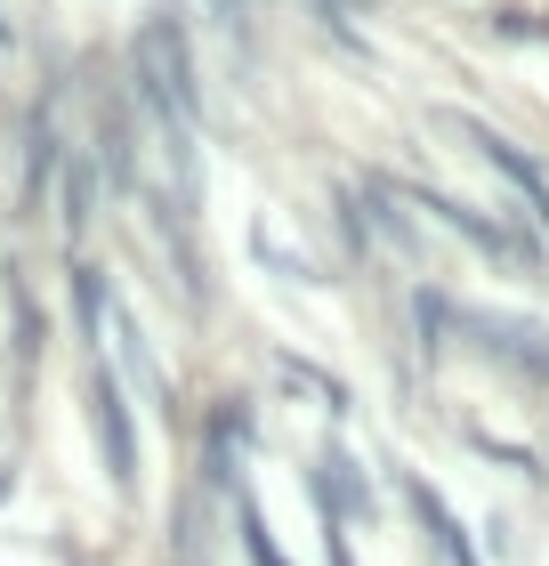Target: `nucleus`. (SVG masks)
<instances>
[{
    "label": "nucleus",
    "mask_w": 549,
    "mask_h": 566,
    "mask_svg": "<svg viewBox=\"0 0 549 566\" xmlns=\"http://www.w3.org/2000/svg\"><path fill=\"white\" fill-rule=\"evenodd\" d=\"M0 57H9V24H0Z\"/></svg>",
    "instance_id": "9d476101"
},
{
    "label": "nucleus",
    "mask_w": 549,
    "mask_h": 566,
    "mask_svg": "<svg viewBox=\"0 0 549 566\" xmlns=\"http://www.w3.org/2000/svg\"><path fill=\"white\" fill-rule=\"evenodd\" d=\"M89 429H97V453H106L114 494H138V429H129V397H122L114 365L89 373Z\"/></svg>",
    "instance_id": "f257e3e1"
},
{
    "label": "nucleus",
    "mask_w": 549,
    "mask_h": 566,
    "mask_svg": "<svg viewBox=\"0 0 549 566\" xmlns=\"http://www.w3.org/2000/svg\"><path fill=\"white\" fill-rule=\"evenodd\" d=\"M453 324H461V332H477V348H485V356H502V365L549 380V332H541V324H526V316H485V307H461Z\"/></svg>",
    "instance_id": "7ed1b4c3"
},
{
    "label": "nucleus",
    "mask_w": 549,
    "mask_h": 566,
    "mask_svg": "<svg viewBox=\"0 0 549 566\" xmlns=\"http://www.w3.org/2000/svg\"><path fill=\"white\" fill-rule=\"evenodd\" d=\"M412 202H421V211H436L444 227H453V235H468V243H477L485 251V260H526L534 268V243L526 235H509V227H493V219H477V211H468V202H453V195H429V187H412Z\"/></svg>",
    "instance_id": "20e7f679"
},
{
    "label": "nucleus",
    "mask_w": 549,
    "mask_h": 566,
    "mask_svg": "<svg viewBox=\"0 0 549 566\" xmlns=\"http://www.w3.org/2000/svg\"><path fill=\"white\" fill-rule=\"evenodd\" d=\"M404 502H412V518L429 526V543L444 551V566H485V558H477V543L461 534V518L444 510V494H436L429 478H412V470H404Z\"/></svg>",
    "instance_id": "39448f33"
},
{
    "label": "nucleus",
    "mask_w": 549,
    "mask_h": 566,
    "mask_svg": "<svg viewBox=\"0 0 549 566\" xmlns=\"http://www.w3.org/2000/svg\"><path fill=\"white\" fill-rule=\"evenodd\" d=\"M307 485H316V502H324V518H331V526H348V518H372V485H363V470H356L348 453H324Z\"/></svg>",
    "instance_id": "423d86ee"
},
{
    "label": "nucleus",
    "mask_w": 549,
    "mask_h": 566,
    "mask_svg": "<svg viewBox=\"0 0 549 566\" xmlns=\"http://www.w3.org/2000/svg\"><path fill=\"white\" fill-rule=\"evenodd\" d=\"M97 163H106V178L122 195H138V138H129V106H122V97L97 106Z\"/></svg>",
    "instance_id": "0eeeda50"
},
{
    "label": "nucleus",
    "mask_w": 549,
    "mask_h": 566,
    "mask_svg": "<svg viewBox=\"0 0 549 566\" xmlns=\"http://www.w3.org/2000/svg\"><path fill=\"white\" fill-rule=\"evenodd\" d=\"M49 178H57V130H49V122H33V163H24V211H41Z\"/></svg>",
    "instance_id": "6e6552de"
},
{
    "label": "nucleus",
    "mask_w": 549,
    "mask_h": 566,
    "mask_svg": "<svg viewBox=\"0 0 549 566\" xmlns=\"http://www.w3.org/2000/svg\"><path fill=\"white\" fill-rule=\"evenodd\" d=\"M436 122H444V130H461V138L477 146V154H485L493 170L509 178L517 195H526V211H534V227H549V178H541V163H534V154H517V146H509L502 130H485L477 114H436Z\"/></svg>",
    "instance_id": "f03ea898"
},
{
    "label": "nucleus",
    "mask_w": 549,
    "mask_h": 566,
    "mask_svg": "<svg viewBox=\"0 0 549 566\" xmlns=\"http://www.w3.org/2000/svg\"><path fill=\"white\" fill-rule=\"evenodd\" d=\"M234 518H243V558H251V566H292V558L275 551V534H267V518H258V502H251V494L234 502Z\"/></svg>",
    "instance_id": "1a4fd4ad"
}]
</instances>
